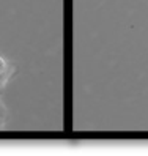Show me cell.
<instances>
[{
  "label": "cell",
  "mask_w": 148,
  "mask_h": 156,
  "mask_svg": "<svg viewBox=\"0 0 148 156\" xmlns=\"http://www.w3.org/2000/svg\"><path fill=\"white\" fill-rule=\"evenodd\" d=\"M3 120H5V107L0 104V125L3 123Z\"/></svg>",
  "instance_id": "cell-2"
},
{
  "label": "cell",
  "mask_w": 148,
  "mask_h": 156,
  "mask_svg": "<svg viewBox=\"0 0 148 156\" xmlns=\"http://www.w3.org/2000/svg\"><path fill=\"white\" fill-rule=\"evenodd\" d=\"M3 74H5V63L0 58V84L3 82Z\"/></svg>",
  "instance_id": "cell-1"
}]
</instances>
